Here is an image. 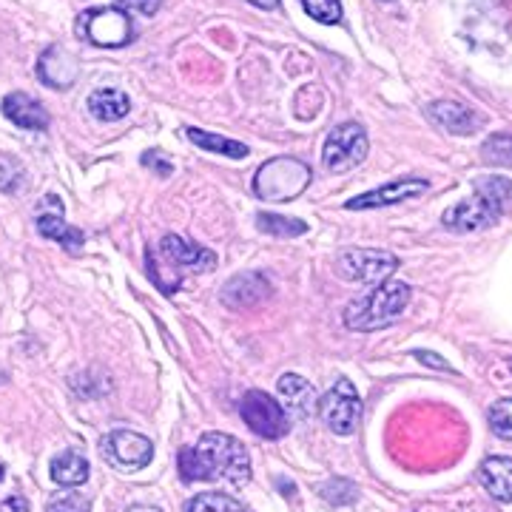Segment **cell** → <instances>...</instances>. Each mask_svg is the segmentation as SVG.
Here are the masks:
<instances>
[{
	"label": "cell",
	"instance_id": "4",
	"mask_svg": "<svg viewBox=\"0 0 512 512\" xmlns=\"http://www.w3.org/2000/svg\"><path fill=\"white\" fill-rule=\"evenodd\" d=\"M311 185V168L296 157H274L259 165L254 191L259 200L291 202Z\"/></svg>",
	"mask_w": 512,
	"mask_h": 512
},
{
	"label": "cell",
	"instance_id": "12",
	"mask_svg": "<svg viewBox=\"0 0 512 512\" xmlns=\"http://www.w3.org/2000/svg\"><path fill=\"white\" fill-rule=\"evenodd\" d=\"M271 296V279L262 271H245L222 285V305L231 311H251Z\"/></svg>",
	"mask_w": 512,
	"mask_h": 512
},
{
	"label": "cell",
	"instance_id": "29",
	"mask_svg": "<svg viewBox=\"0 0 512 512\" xmlns=\"http://www.w3.org/2000/svg\"><path fill=\"white\" fill-rule=\"evenodd\" d=\"M356 495H359L356 484H350L345 478H333V481H328V484L322 487V498H325L328 504H336V507L356 501Z\"/></svg>",
	"mask_w": 512,
	"mask_h": 512
},
{
	"label": "cell",
	"instance_id": "37",
	"mask_svg": "<svg viewBox=\"0 0 512 512\" xmlns=\"http://www.w3.org/2000/svg\"><path fill=\"white\" fill-rule=\"evenodd\" d=\"M128 512H160L157 507H131Z\"/></svg>",
	"mask_w": 512,
	"mask_h": 512
},
{
	"label": "cell",
	"instance_id": "21",
	"mask_svg": "<svg viewBox=\"0 0 512 512\" xmlns=\"http://www.w3.org/2000/svg\"><path fill=\"white\" fill-rule=\"evenodd\" d=\"M89 111L103 123H114V120H123L131 111V100L120 89H97L89 97Z\"/></svg>",
	"mask_w": 512,
	"mask_h": 512
},
{
	"label": "cell",
	"instance_id": "5",
	"mask_svg": "<svg viewBox=\"0 0 512 512\" xmlns=\"http://www.w3.org/2000/svg\"><path fill=\"white\" fill-rule=\"evenodd\" d=\"M399 268V256L390 251H376V248H353L336 259V274L348 282H362V285H382Z\"/></svg>",
	"mask_w": 512,
	"mask_h": 512
},
{
	"label": "cell",
	"instance_id": "3",
	"mask_svg": "<svg viewBox=\"0 0 512 512\" xmlns=\"http://www.w3.org/2000/svg\"><path fill=\"white\" fill-rule=\"evenodd\" d=\"M410 305V285L387 279L382 285H373L370 291L353 299L345 308V325L359 333L382 330L396 325Z\"/></svg>",
	"mask_w": 512,
	"mask_h": 512
},
{
	"label": "cell",
	"instance_id": "14",
	"mask_svg": "<svg viewBox=\"0 0 512 512\" xmlns=\"http://www.w3.org/2000/svg\"><path fill=\"white\" fill-rule=\"evenodd\" d=\"M37 77L49 86V89H72L74 80L80 77V63L77 57L63 49V46H49L40 63H37Z\"/></svg>",
	"mask_w": 512,
	"mask_h": 512
},
{
	"label": "cell",
	"instance_id": "32",
	"mask_svg": "<svg viewBox=\"0 0 512 512\" xmlns=\"http://www.w3.org/2000/svg\"><path fill=\"white\" fill-rule=\"evenodd\" d=\"M120 3L128 6V9H134V12H140V15H154L163 0H120Z\"/></svg>",
	"mask_w": 512,
	"mask_h": 512
},
{
	"label": "cell",
	"instance_id": "30",
	"mask_svg": "<svg viewBox=\"0 0 512 512\" xmlns=\"http://www.w3.org/2000/svg\"><path fill=\"white\" fill-rule=\"evenodd\" d=\"M89 510H92L89 498L80 493L55 495V498L49 501V507H46V512H89Z\"/></svg>",
	"mask_w": 512,
	"mask_h": 512
},
{
	"label": "cell",
	"instance_id": "7",
	"mask_svg": "<svg viewBox=\"0 0 512 512\" xmlns=\"http://www.w3.org/2000/svg\"><path fill=\"white\" fill-rule=\"evenodd\" d=\"M322 421L328 424L336 436H353L359 419H362V399L356 393V387L348 379H339V382L330 387L328 393L319 399L316 404Z\"/></svg>",
	"mask_w": 512,
	"mask_h": 512
},
{
	"label": "cell",
	"instance_id": "27",
	"mask_svg": "<svg viewBox=\"0 0 512 512\" xmlns=\"http://www.w3.org/2000/svg\"><path fill=\"white\" fill-rule=\"evenodd\" d=\"M302 6L313 20H319L325 26L342 23V3L339 0H302Z\"/></svg>",
	"mask_w": 512,
	"mask_h": 512
},
{
	"label": "cell",
	"instance_id": "19",
	"mask_svg": "<svg viewBox=\"0 0 512 512\" xmlns=\"http://www.w3.org/2000/svg\"><path fill=\"white\" fill-rule=\"evenodd\" d=\"M478 481L484 484V490L493 495L495 501L512 504V458H484L478 467Z\"/></svg>",
	"mask_w": 512,
	"mask_h": 512
},
{
	"label": "cell",
	"instance_id": "2",
	"mask_svg": "<svg viewBox=\"0 0 512 512\" xmlns=\"http://www.w3.org/2000/svg\"><path fill=\"white\" fill-rule=\"evenodd\" d=\"M512 208V183L507 177H481L476 180L473 197L458 202L456 208H450L444 214V228L456 231V234H473L493 228Z\"/></svg>",
	"mask_w": 512,
	"mask_h": 512
},
{
	"label": "cell",
	"instance_id": "16",
	"mask_svg": "<svg viewBox=\"0 0 512 512\" xmlns=\"http://www.w3.org/2000/svg\"><path fill=\"white\" fill-rule=\"evenodd\" d=\"M430 120L441 126L444 131H450V134H473L478 128L484 126V117L476 114V111L470 109V106H464V103H456V100H439V103H433L430 109Z\"/></svg>",
	"mask_w": 512,
	"mask_h": 512
},
{
	"label": "cell",
	"instance_id": "26",
	"mask_svg": "<svg viewBox=\"0 0 512 512\" xmlns=\"http://www.w3.org/2000/svg\"><path fill=\"white\" fill-rule=\"evenodd\" d=\"M481 160L490 165H512V134H493L481 146Z\"/></svg>",
	"mask_w": 512,
	"mask_h": 512
},
{
	"label": "cell",
	"instance_id": "34",
	"mask_svg": "<svg viewBox=\"0 0 512 512\" xmlns=\"http://www.w3.org/2000/svg\"><path fill=\"white\" fill-rule=\"evenodd\" d=\"M416 359H421L424 365L439 367V370H450L447 362H441V356H436V353H427V350H416Z\"/></svg>",
	"mask_w": 512,
	"mask_h": 512
},
{
	"label": "cell",
	"instance_id": "9",
	"mask_svg": "<svg viewBox=\"0 0 512 512\" xmlns=\"http://www.w3.org/2000/svg\"><path fill=\"white\" fill-rule=\"evenodd\" d=\"M367 148H370V143H367L365 128L359 123H342L328 134L322 163L333 174H342V171H350L365 160Z\"/></svg>",
	"mask_w": 512,
	"mask_h": 512
},
{
	"label": "cell",
	"instance_id": "18",
	"mask_svg": "<svg viewBox=\"0 0 512 512\" xmlns=\"http://www.w3.org/2000/svg\"><path fill=\"white\" fill-rule=\"evenodd\" d=\"M0 109L6 114V120L15 123L18 128H26V131H46L49 128V114H46V109L26 92L6 94L3 103H0Z\"/></svg>",
	"mask_w": 512,
	"mask_h": 512
},
{
	"label": "cell",
	"instance_id": "31",
	"mask_svg": "<svg viewBox=\"0 0 512 512\" xmlns=\"http://www.w3.org/2000/svg\"><path fill=\"white\" fill-rule=\"evenodd\" d=\"M143 165H146V168H154L160 177H171V171H174V165L165 160L163 151H148V154H143Z\"/></svg>",
	"mask_w": 512,
	"mask_h": 512
},
{
	"label": "cell",
	"instance_id": "38",
	"mask_svg": "<svg viewBox=\"0 0 512 512\" xmlns=\"http://www.w3.org/2000/svg\"><path fill=\"white\" fill-rule=\"evenodd\" d=\"M0 478H3V464H0Z\"/></svg>",
	"mask_w": 512,
	"mask_h": 512
},
{
	"label": "cell",
	"instance_id": "25",
	"mask_svg": "<svg viewBox=\"0 0 512 512\" xmlns=\"http://www.w3.org/2000/svg\"><path fill=\"white\" fill-rule=\"evenodd\" d=\"M185 512H248L237 498L222 493H202L185 504Z\"/></svg>",
	"mask_w": 512,
	"mask_h": 512
},
{
	"label": "cell",
	"instance_id": "13",
	"mask_svg": "<svg viewBox=\"0 0 512 512\" xmlns=\"http://www.w3.org/2000/svg\"><path fill=\"white\" fill-rule=\"evenodd\" d=\"M430 188L424 177H404V180H393V183L373 188L367 194H359L348 202V211H370V208H382V205H396V202L413 200Z\"/></svg>",
	"mask_w": 512,
	"mask_h": 512
},
{
	"label": "cell",
	"instance_id": "15",
	"mask_svg": "<svg viewBox=\"0 0 512 512\" xmlns=\"http://www.w3.org/2000/svg\"><path fill=\"white\" fill-rule=\"evenodd\" d=\"M160 254L171 262V265H180V268H188V271H214L217 268V254L202 248V245H194L188 239L177 237V234H168L160 242Z\"/></svg>",
	"mask_w": 512,
	"mask_h": 512
},
{
	"label": "cell",
	"instance_id": "23",
	"mask_svg": "<svg viewBox=\"0 0 512 512\" xmlns=\"http://www.w3.org/2000/svg\"><path fill=\"white\" fill-rule=\"evenodd\" d=\"M256 225H259V231H265V234H271V237H302V234H308V225L302 220H291V217H282V214H256Z\"/></svg>",
	"mask_w": 512,
	"mask_h": 512
},
{
	"label": "cell",
	"instance_id": "11",
	"mask_svg": "<svg viewBox=\"0 0 512 512\" xmlns=\"http://www.w3.org/2000/svg\"><path fill=\"white\" fill-rule=\"evenodd\" d=\"M37 231H40V237L55 239L57 245H63L69 254H77L86 245L83 231L66 225V220H63V202L55 194L43 197L40 205H37Z\"/></svg>",
	"mask_w": 512,
	"mask_h": 512
},
{
	"label": "cell",
	"instance_id": "17",
	"mask_svg": "<svg viewBox=\"0 0 512 512\" xmlns=\"http://www.w3.org/2000/svg\"><path fill=\"white\" fill-rule=\"evenodd\" d=\"M276 390H279V396H282V410L285 413H291L293 419H308L313 416V410H316V390H313V384L308 379H302V376H296V373H285L279 384H276Z\"/></svg>",
	"mask_w": 512,
	"mask_h": 512
},
{
	"label": "cell",
	"instance_id": "8",
	"mask_svg": "<svg viewBox=\"0 0 512 512\" xmlns=\"http://www.w3.org/2000/svg\"><path fill=\"white\" fill-rule=\"evenodd\" d=\"M100 456L103 461L120 470V473H137L146 470L154 458V444L140 433L131 430H111L109 436L100 439Z\"/></svg>",
	"mask_w": 512,
	"mask_h": 512
},
{
	"label": "cell",
	"instance_id": "10",
	"mask_svg": "<svg viewBox=\"0 0 512 512\" xmlns=\"http://www.w3.org/2000/svg\"><path fill=\"white\" fill-rule=\"evenodd\" d=\"M239 413H242L245 424L254 430L259 439H282L288 433V427H291L282 404L271 399L268 393H262V390L245 393V399L239 404Z\"/></svg>",
	"mask_w": 512,
	"mask_h": 512
},
{
	"label": "cell",
	"instance_id": "22",
	"mask_svg": "<svg viewBox=\"0 0 512 512\" xmlns=\"http://www.w3.org/2000/svg\"><path fill=\"white\" fill-rule=\"evenodd\" d=\"M188 140L194 146H200L202 151L208 154H222V157H231V160H242L248 157V146L239 143V140H231V137H220L214 131H202V128H185Z\"/></svg>",
	"mask_w": 512,
	"mask_h": 512
},
{
	"label": "cell",
	"instance_id": "36",
	"mask_svg": "<svg viewBox=\"0 0 512 512\" xmlns=\"http://www.w3.org/2000/svg\"><path fill=\"white\" fill-rule=\"evenodd\" d=\"M279 487H282V490H285V493H288V498H291V495L296 493V487H293V484H288V481H285V478H279Z\"/></svg>",
	"mask_w": 512,
	"mask_h": 512
},
{
	"label": "cell",
	"instance_id": "6",
	"mask_svg": "<svg viewBox=\"0 0 512 512\" xmlns=\"http://www.w3.org/2000/svg\"><path fill=\"white\" fill-rule=\"evenodd\" d=\"M77 35L92 40L94 46L117 49L126 46L134 37V23L123 9L109 6V9H89L77 18Z\"/></svg>",
	"mask_w": 512,
	"mask_h": 512
},
{
	"label": "cell",
	"instance_id": "1",
	"mask_svg": "<svg viewBox=\"0 0 512 512\" xmlns=\"http://www.w3.org/2000/svg\"><path fill=\"white\" fill-rule=\"evenodd\" d=\"M180 476L188 484L194 481H225L245 484L251 478V458L245 447L228 433H208L197 447H183L177 456Z\"/></svg>",
	"mask_w": 512,
	"mask_h": 512
},
{
	"label": "cell",
	"instance_id": "28",
	"mask_svg": "<svg viewBox=\"0 0 512 512\" xmlns=\"http://www.w3.org/2000/svg\"><path fill=\"white\" fill-rule=\"evenodd\" d=\"M490 427L495 430V436L512 441V399H501L487 410Z\"/></svg>",
	"mask_w": 512,
	"mask_h": 512
},
{
	"label": "cell",
	"instance_id": "33",
	"mask_svg": "<svg viewBox=\"0 0 512 512\" xmlns=\"http://www.w3.org/2000/svg\"><path fill=\"white\" fill-rule=\"evenodd\" d=\"M0 512H29V501L23 495H9L0 501Z\"/></svg>",
	"mask_w": 512,
	"mask_h": 512
},
{
	"label": "cell",
	"instance_id": "24",
	"mask_svg": "<svg viewBox=\"0 0 512 512\" xmlns=\"http://www.w3.org/2000/svg\"><path fill=\"white\" fill-rule=\"evenodd\" d=\"M29 188V174L23 163L9 154H0V191L3 194H23Z\"/></svg>",
	"mask_w": 512,
	"mask_h": 512
},
{
	"label": "cell",
	"instance_id": "20",
	"mask_svg": "<svg viewBox=\"0 0 512 512\" xmlns=\"http://www.w3.org/2000/svg\"><path fill=\"white\" fill-rule=\"evenodd\" d=\"M49 473H52V481L60 487H80L89 481V461L77 450H63L52 458Z\"/></svg>",
	"mask_w": 512,
	"mask_h": 512
},
{
	"label": "cell",
	"instance_id": "35",
	"mask_svg": "<svg viewBox=\"0 0 512 512\" xmlns=\"http://www.w3.org/2000/svg\"><path fill=\"white\" fill-rule=\"evenodd\" d=\"M248 3H254L256 9H265V12H271L279 6V0H248Z\"/></svg>",
	"mask_w": 512,
	"mask_h": 512
}]
</instances>
